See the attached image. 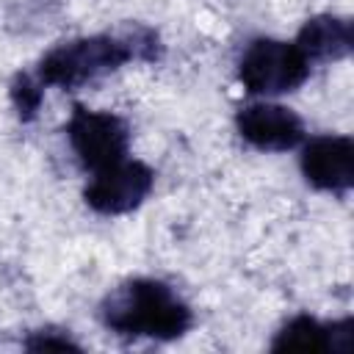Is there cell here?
<instances>
[{
  "label": "cell",
  "instance_id": "6da1fadb",
  "mask_svg": "<svg viewBox=\"0 0 354 354\" xmlns=\"http://www.w3.org/2000/svg\"><path fill=\"white\" fill-rule=\"evenodd\" d=\"M160 39L152 28L130 22L116 33L83 36L72 41H61L47 50L36 66V77L41 86L58 88H80L91 80H100L127 61H158Z\"/></svg>",
  "mask_w": 354,
  "mask_h": 354
},
{
  "label": "cell",
  "instance_id": "7a4b0ae2",
  "mask_svg": "<svg viewBox=\"0 0 354 354\" xmlns=\"http://www.w3.org/2000/svg\"><path fill=\"white\" fill-rule=\"evenodd\" d=\"M102 324L124 337L174 340L194 324L191 307L160 279H130L113 288L100 304Z\"/></svg>",
  "mask_w": 354,
  "mask_h": 354
},
{
  "label": "cell",
  "instance_id": "3957f363",
  "mask_svg": "<svg viewBox=\"0 0 354 354\" xmlns=\"http://www.w3.org/2000/svg\"><path fill=\"white\" fill-rule=\"evenodd\" d=\"M310 75V61L293 41L254 39L238 61V80L249 94H285L296 91Z\"/></svg>",
  "mask_w": 354,
  "mask_h": 354
},
{
  "label": "cell",
  "instance_id": "277c9868",
  "mask_svg": "<svg viewBox=\"0 0 354 354\" xmlns=\"http://www.w3.org/2000/svg\"><path fill=\"white\" fill-rule=\"evenodd\" d=\"M66 138L80 166L88 171H100L124 160L130 147V127L111 111H88L83 105H75L66 122Z\"/></svg>",
  "mask_w": 354,
  "mask_h": 354
},
{
  "label": "cell",
  "instance_id": "5b68a950",
  "mask_svg": "<svg viewBox=\"0 0 354 354\" xmlns=\"http://www.w3.org/2000/svg\"><path fill=\"white\" fill-rule=\"evenodd\" d=\"M155 171L141 160H119L108 169L94 171L91 183L83 191V199L91 210L102 216H122L136 210L152 191Z\"/></svg>",
  "mask_w": 354,
  "mask_h": 354
},
{
  "label": "cell",
  "instance_id": "8992f818",
  "mask_svg": "<svg viewBox=\"0 0 354 354\" xmlns=\"http://www.w3.org/2000/svg\"><path fill=\"white\" fill-rule=\"evenodd\" d=\"M235 127L243 141L266 152H288L304 141L301 116L277 102H252L241 108Z\"/></svg>",
  "mask_w": 354,
  "mask_h": 354
},
{
  "label": "cell",
  "instance_id": "52a82bcc",
  "mask_svg": "<svg viewBox=\"0 0 354 354\" xmlns=\"http://www.w3.org/2000/svg\"><path fill=\"white\" fill-rule=\"evenodd\" d=\"M304 180L326 194H348L354 185V141L348 136H318L301 149Z\"/></svg>",
  "mask_w": 354,
  "mask_h": 354
},
{
  "label": "cell",
  "instance_id": "ba28073f",
  "mask_svg": "<svg viewBox=\"0 0 354 354\" xmlns=\"http://www.w3.org/2000/svg\"><path fill=\"white\" fill-rule=\"evenodd\" d=\"M351 346V318L321 324L313 315H296L290 318L274 337V351H348Z\"/></svg>",
  "mask_w": 354,
  "mask_h": 354
},
{
  "label": "cell",
  "instance_id": "9c48e42d",
  "mask_svg": "<svg viewBox=\"0 0 354 354\" xmlns=\"http://www.w3.org/2000/svg\"><path fill=\"white\" fill-rule=\"evenodd\" d=\"M301 55L310 64H326V61H340L351 53L354 44V33H351V22L343 17H332V14H318L310 17L296 41H293Z\"/></svg>",
  "mask_w": 354,
  "mask_h": 354
},
{
  "label": "cell",
  "instance_id": "30bf717a",
  "mask_svg": "<svg viewBox=\"0 0 354 354\" xmlns=\"http://www.w3.org/2000/svg\"><path fill=\"white\" fill-rule=\"evenodd\" d=\"M41 100H44V86L36 75L30 72H19L14 80H11V102L17 108V116L22 122H33L39 108H41Z\"/></svg>",
  "mask_w": 354,
  "mask_h": 354
},
{
  "label": "cell",
  "instance_id": "8fae6325",
  "mask_svg": "<svg viewBox=\"0 0 354 354\" xmlns=\"http://www.w3.org/2000/svg\"><path fill=\"white\" fill-rule=\"evenodd\" d=\"M25 346L33 348V351H47V348H55V351L80 348L75 340H69V335H55V332H33V337H30Z\"/></svg>",
  "mask_w": 354,
  "mask_h": 354
}]
</instances>
